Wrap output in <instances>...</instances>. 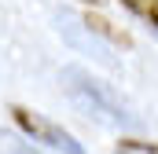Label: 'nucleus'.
<instances>
[{"label":"nucleus","mask_w":158,"mask_h":154,"mask_svg":"<svg viewBox=\"0 0 158 154\" xmlns=\"http://www.w3.org/2000/svg\"><path fill=\"white\" fill-rule=\"evenodd\" d=\"M118 154H158V143H143V140H121Z\"/></svg>","instance_id":"20e7f679"},{"label":"nucleus","mask_w":158,"mask_h":154,"mask_svg":"<svg viewBox=\"0 0 158 154\" xmlns=\"http://www.w3.org/2000/svg\"><path fill=\"white\" fill-rule=\"evenodd\" d=\"M85 26H88V30H96V33H103V37H110L114 44H125V48H129V37L114 30V22H107V18H99V15H92V11L85 15Z\"/></svg>","instance_id":"7ed1b4c3"},{"label":"nucleus","mask_w":158,"mask_h":154,"mask_svg":"<svg viewBox=\"0 0 158 154\" xmlns=\"http://www.w3.org/2000/svg\"><path fill=\"white\" fill-rule=\"evenodd\" d=\"M11 121H15L33 143H40V147H48V151H55V154H85V147H81L63 125H55L52 117L37 114V110H30V107H11Z\"/></svg>","instance_id":"f257e3e1"},{"label":"nucleus","mask_w":158,"mask_h":154,"mask_svg":"<svg viewBox=\"0 0 158 154\" xmlns=\"http://www.w3.org/2000/svg\"><path fill=\"white\" fill-rule=\"evenodd\" d=\"M121 4H125V7H129V11L158 37V0H121Z\"/></svg>","instance_id":"f03ea898"},{"label":"nucleus","mask_w":158,"mask_h":154,"mask_svg":"<svg viewBox=\"0 0 158 154\" xmlns=\"http://www.w3.org/2000/svg\"><path fill=\"white\" fill-rule=\"evenodd\" d=\"M81 4H88V7H103L107 0H81Z\"/></svg>","instance_id":"39448f33"}]
</instances>
